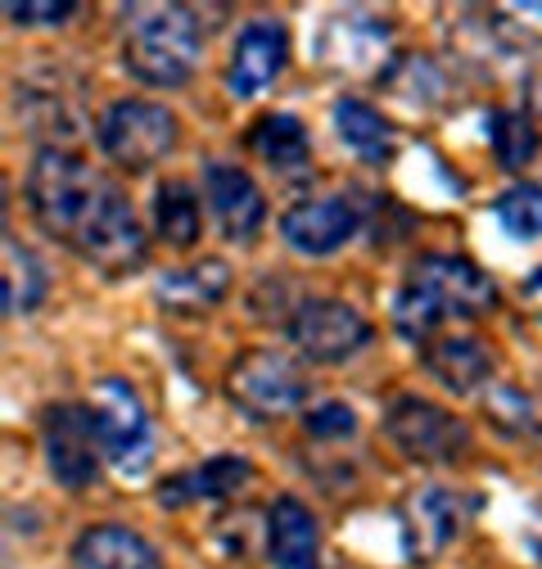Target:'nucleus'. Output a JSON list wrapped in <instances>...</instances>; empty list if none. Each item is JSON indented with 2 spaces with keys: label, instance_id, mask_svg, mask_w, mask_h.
I'll use <instances>...</instances> for the list:
<instances>
[{
  "label": "nucleus",
  "instance_id": "obj_1",
  "mask_svg": "<svg viewBox=\"0 0 542 569\" xmlns=\"http://www.w3.org/2000/svg\"><path fill=\"white\" fill-rule=\"evenodd\" d=\"M203 32L185 6L136 10L122 28V68L145 87H181L194 78Z\"/></svg>",
  "mask_w": 542,
  "mask_h": 569
},
{
  "label": "nucleus",
  "instance_id": "obj_2",
  "mask_svg": "<svg viewBox=\"0 0 542 569\" xmlns=\"http://www.w3.org/2000/svg\"><path fill=\"white\" fill-rule=\"evenodd\" d=\"M113 181H104L91 163H82L78 154H68L59 146H46L28 172V203L37 212V222L59 236L63 244H78L82 227L91 222L96 203L104 199Z\"/></svg>",
  "mask_w": 542,
  "mask_h": 569
},
{
  "label": "nucleus",
  "instance_id": "obj_3",
  "mask_svg": "<svg viewBox=\"0 0 542 569\" xmlns=\"http://www.w3.org/2000/svg\"><path fill=\"white\" fill-rule=\"evenodd\" d=\"M384 435L406 461H421V466H448V461H461L470 452L465 420H456L448 407L416 398V393H402L389 402Z\"/></svg>",
  "mask_w": 542,
  "mask_h": 569
},
{
  "label": "nucleus",
  "instance_id": "obj_4",
  "mask_svg": "<svg viewBox=\"0 0 542 569\" xmlns=\"http://www.w3.org/2000/svg\"><path fill=\"white\" fill-rule=\"evenodd\" d=\"M100 150L127 172H145L177 150V118L154 100H118L100 118Z\"/></svg>",
  "mask_w": 542,
  "mask_h": 569
},
{
  "label": "nucleus",
  "instance_id": "obj_5",
  "mask_svg": "<svg viewBox=\"0 0 542 569\" xmlns=\"http://www.w3.org/2000/svg\"><path fill=\"white\" fill-rule=\"evenodd\" d=\"M91 420H96V435H100V448L104 457L122 470V475H141L154 457V435H150V411L141 402L127 380L109 376L96 385L91 393Z\"/></svg>",
  "mask_w": 542,
  "mask_h": 569
},
{
  "label": "nucleus",
  "instance_id": "obj_6",
  "mask_svg": "<svg viewBox=\"0 0 542 569\" xmlns=\"http://www.w3.org/2000/svg\"><path fill=\"white\" fill-rule=\"evenodd\" d=\"M227 393L253 420H277V416H290L308 402V376L285 358V352L253 348L231 362Z\"/></svg>",
  "mask_w": 542,
  "mask_h": 569
},
{
  "label": "nucleus",
  "instance_id": "obj_7",
  "mask_svg": "<svg viewBox=\"0 0 542 569\" xmlns=\"http://www.w3.org/2000/svg\"><path fill=\"white\" fill-rule=\"evenodd\" d=\"M290 343L308 362H349L371 343V321L344 299H303L290 317Z\"/></svg>",
  "mask_w": 542,
  "mask_h": 569
},
{
  "label": "nucleus",
  "instance_id": "obj_8",
  "mask_svg": "<svg viewBox=\"0 0 542 569\" xmlns=\"http://www.w3.org/2000/svg\"><path fill=\"white\" fill-rule=\"evenodd\" d=\"M41 439H46V466L68 492H82V488L96 483L104 448H100V435H96L91 407H78V402L50 407L46 420H41Z\"/></svg>",
  "mask_w": 542,
  "mask_h": 569
},
{
  "label": "nucleus",
  "instance_id": "obj_9",
  "mask_svg": "<svg viewBox=\"0 0 542 569\" xmlns=\"http://www.w3.org/2000/svg\"><path fill=\"white\" fill-rule=\"evenodd\" d=\"M406 284H416L421 295H430L439 303L443 317H484L498 308V284L489 271H480L470 258H452V253H425L412 262Z\"/></svg>",
  "mask_w": 542,
  "mask_h": 569
},
{
  "label": "nucleus",
  "instance_id": "obj_10",
  "mask_svg": "<svg viewBox=\"0 0 542 569\" xmlns=\"http://www.w3.org/2000/svg\"><path fill=\"white\" fill-rule=\"evenodd\" d=\"M73 249L87 262H96L100 271H109V276L136 271V267L145 262V231H141V222H136V212H131V203L122 199L118 186L104 190V199L96 203L91 222L82 227V236H78Z\"/></svg>",
  "mask_w": 542,
  "mask_h": 569
},
{
  "label": "nucleus",
  "instance_id": "obj_11",
  "mask_svg": "<svg viewBox=\"0 0 542 569\" xmlns=\"http://www.w3.org/2000/svg\"><path fill=\"white\" fill-rule=\"evenodd\" d=\"M290 59V37L277 19H253L231 50V68H227V87L235 100H253L262 96L271 82L281 78V68Z\"/></svg>",
  "mask_w": 542,
  "mask_h": 569
},
{
  "label": "nucleus",
  "instance_id": "obj_12",
  "mask_svg": "<svg viewBox=\"0 0 542 569\" xmlns=\"http://www.w3.org/2000/svg\"><path fill=\"white\" fill-rule=\"evenodd\" d=\"M362 218L358 208L334 194V199H312V203H294L285 218H281V236L294 253H308V258H325L334 249H344L353 236H358Z\"/></svg>",
  "mask_w": 542,
  "mask_h": 569
},
{
  "label": "nucleus",
  "instance_id": "obj_13",
  "mask_svg": "<svg viewBox=\"0 0 542 569\" xmlns=\"http://www.w3.org/2000/svg\"><path fill=\"white\" fill-rule=\"evenodd\" d=\"M461 525H465V502H461L456 492L430 483V488H421L412 502H406V511H402L406 551H412L416 560H434V556H443V551L456 542Z\"/></svg>",
  "mask_w": 542,
  "mask_h": 569
},
{
  "label": "nucleus",
  "instance_id": "obj_14",
  "mask_svg": "<svg viewBox=\"0 0 542 569\" xmlns=\"http://www.w3.org/2000/svg\"><path fill=\"white\" fill-rule=\"evenodd\" d=\"M203 194H209L213 218L227 240H249L267 218V199H262L258 181L235 163H209V172H203Z\"/></svg>",
  "mask_w": 542,
  "mask_h": 569
},
{
  "label": "nucleus",
  "instance_id": "obj_15",
  "mask_svg": "<svg viewBox=\"0 0 542 569\" xmlns=\"http://www.w3.org/2000/svg\"><path fill=\"white\" fill-rule=\"evenodd\" d=\"M267 560L271 569H321L317 516L299 497H277L267 511Z\"/></svg>",
  "mask_w": 542,
  "mask_h": 569
},
{
  "label": "nucleus",
  "instance_id": "obj_16",
  "mask_svg": "<svg viewBox=\"0 0 542 569\" xmlns=\"http://www.w3.org/2000/svg\"><path fill=\"white\" fill-rule=\"evenodd\" d=\"M421 358H425V371L452 393H474L493 380V367H498L489 343L474 335H439L421 348Z\"/></svg>",
  "mask_w": 542,
  "mask_h": 569
},
{
  "label": "nucleus",
  "instance_id": "obj_17",
  "mask_svg": "<svg viewBox=\"0 0 542 569\" xmlns=\"http://www.w3.org/2000/svg\"><path fill=\"white\" fill-rule=\"evenodd\" d=\"M249 479H253V466L244 457H235V452L209 457V461H199V466L163 479L159 483V507L177 511V507H190V502H218V497L240 492Z\"/></svg>",
  "mask_w": 542,
  "mask_h": 569
},
{
  "label": "nucleus",
  "instance_id": "obj_18",
  "mask_svg": "<svg viewBox=\"0 0 542 569\" xmlns=\"http://www.w3.org/2000/svg\"><path fill=\"white\" fill-rule=\"evenodd\" d=\"M227 290H231V267L222 258H199L190 267H172L154 284V295L168 312H203L222 303Z\"/></svg>",
  "mask_w": 542,
  "mask_h": 569
},
{
  "label": "nucleus",
  "instance_id": "obj_19",
  "mask_svg": "<svg viewBox=\"0 0 542 569\" xmlns=\"http://www.w3.org/2000/svg\"><path fill=\"white\" fill-rule=\"evenodd\" d=\"M78 569H163L159 551L127 525H91L73 542Z\"/></svg>",
  "mask_w": 542,
  "mask_h": 569
},
{
  "label": "nucleus",
  "instance_id": "obj_20",
  "mask_svg": "<svg viewBox=\"0 0 542 569\" xmlns=\"http://www.w3.org/2000/svg\"><path fill=\"white\" fill-rule=\"evenodd\" d=\"M334 131L367 163H389L398 150V136H393L389 118L380 109H371L367 100H339L334 104Z\"/></svg>",
  "mask_w": 542,
  "mask_h": 569
},
{
  "label": "nucleus",
  "instance_id": "obj_21",
  "mask_svg": "<svg viewBox=\"0 0 542 569\" xmlns=\"http://www.w3.org/2000/svg\"><path fill=\"white\" fill-rule=\"evenodd\" d=\"M249 146H253V154H258L267 168H277V172H294V168H303L308 154H312L308 127H303L294 113H267V118H258Z\"/></svg>",
  "mask_w": 542,
  "mask_h": 569
},
{
  "label": "nucleus",
  "instance_id": "obj_22",
  "mask_svg": "<svg viewBox=\"0 0 542 569\" xmlns=\"http://www.w3.org/2000/svg\"><path fill=\"white\" fill-rule=\"evenodd\" d=\"M154 231L168 249H190L203 231V212H199V194L185 181H163L154 190Z\"/></svg>",
  "mask_w": 542,
  "mask_h": 569
},
{
  "label": "nucleus",
  "instance_id": "obj_23",
  "mask_svg": "<svg viewBox=\"0 0 542 569\" xmlns=\"http://www.w3.org/2000/svg\"><path fill=\"white\" fill-rule=\"evenodd\" d=\"M46 267L37 262L32 249H23L14 236H6V276H0V299H6V317L32 312L46 299Z\"/></svg>",
  "mask_w": 542,
  "mask_h": 569
},
{
  "label": "nucleus",
  "instance_id": "obj_24",
  "mask_svg": "<svg viewBox=\"0 0 542 569\" xmlns=\"http://www.w3.org/2000/svg\"><path fill=\"white\" fill-rule=\"evenodd\" d=\"M484 411L511 439H538L542 435V393L524 385H493L484 393Z\"/></svg>",
  "mask_w": 542,
  "mask_h": 569
},
{
  "label": "nucleus",
  "instance_id": "obj_25",
  "mask_svg": "<svg viewBox=\"0 0 542 569\" xmlns=\"http://www.w3.org/2000/svg\"><path fill=\"white\" fill-rule=\"evenodd\" d=\"M489 140H493V154H498V163L506 172H520L538 154V127L515 109L489 113Z\"/></svg>",
  "mask_w": 542,
  "mask_h": 569
},
{
  "label": "nucleus",
  "instance_id": "obj_26",
  "mask_svg": "<svg viewBox=\"0 0 542 569\" xmlns=\"http://www.w3.org/2000/svg\"><path fill=\"white\" fill-rule=\"evenodd\" d=\"M498 227L511 236V240H538L542 236V186H511L502 199H498Z\"/></svg>",
  "mask_w": 542,
  "mask_h": 569
},
{
  "label": "nucleus",
  "instance_id": "obj_27",
  "mask_svg": "<svg viewBox=\"0 0 542 569\" xmlns=\"http://www.w3.org/2000/svg\"><path fill=\"white\" fill-rule=\"evenodd\" d=\"M448 317L439 312V303L430 295H421L416 284H402L398 299H393V326L402 339H412V343H430V335L443 326Z\"/></svg>",
  "mask_w": 542,
  "mask_h": 569
},
{
  "label": "nucleus",
  "instance_id": "obj_28",
  "mask_svg": "<svg viewBox=\"0 0 542 569\" xmlns=\"http://www.w3.org/2000/svg\"><path fill=\"white\" fill-rule=\"evenodd\" d=\"M303 430L312 439H353L358 435V416L349 402H321L303 416Z\"/></svg>",
  "mask_w": 542,
  "mask_h": 569
},
{
  "label": "nucleus",
  "instance_id": "obj_29",
  "mask_svg": "<svg viewBox=\"0 0 542 569\" xmlns=\"http://www.w3.org/2000/svg\"><path fill=\"white\" fill-rule=\"evenodd\" d=\"M6 14H10V23H19V28H41V23L73 19L78 6H73V0H10Z\"/></svg>",
  "mask_w": 542,
  "mask_h": 569
},
{
  "label": "nucleus",
  "instance_id": "obj_30",
  "mask_svg": "<svg viewBox=\"0 0 542 569\" xmlns=\"http://www.w3.org/2000/svg\"><path fill=\"white\" fill-rule=\"evenodd\" d=\"M529 547H533V556L542 560V511H538V520H533V529H529Z\"/></svg>",
  "mask_w": 542,
  "mask_h": 569
},
{
  "label": "nucleus",
  "instance_id": "obj_31",
  "mask_svg": "<svg viewBox=\"0 0 542 569\" xmlns=\"http://www.w3.org/2000/svg\"><path fill=\"white\" fill-rule=\"evenodd\" d=\"M524 14H542V6H533V0H529V6H520Z\"/></svg>",
  "mask_w": 542,
  "mask_h": 569
}]
</instances>
